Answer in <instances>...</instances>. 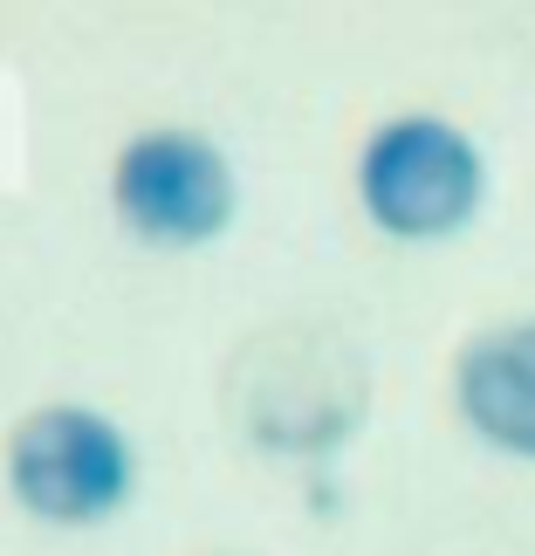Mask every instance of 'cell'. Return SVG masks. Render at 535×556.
<instances>
[{"label": "cell", "instance_id": "cell-1", "mask_svg": "<svg viewBox=\"0 0 535 556\" xmlns=\"http://www.w3.org/2000/svg\"><path fill=\"white\" fill-rule=\"evenodd\" d=\"M357 192H364V213L384 233H398V241H440V233L474 220L487 173H481L474 138L454 131L446 117H392L364 144Z\"/></svg>", "mask_w": 535, "mask_h": 556}, {"label": "cell", "instance_id": "cell-2", "mask_svg": "<svg viewBox=\"0 0 535 556\" xmlns=\"http://www.w3.org/2000/svg\"><path fill=\"white\" fill-rule=\"evenodd\" d=\"M14 495L49 522H90L131 495V446L90 405H49L8 446Z\"/></svg>", "mask_w": 535, "mask_h": 556}, {"label": "cell", "instance_id": "cell-3", "mask_svg": "<svg viewBox=\"0 0 535 556\" xmlns=\"http://www.w3.org/2000/svg\"><path fill=\"white\" fill-rule=\"evenodd\" d=\"M117 213L152 241H213L233 213V173L206 138L144 131L117 159Z\"/></svg>", "mask_w": 535, "mask_h": 556}, {"label": "cell", "instance_id": "cell-4", "mask_svg": "<svg viewBox=\"0 0 535 556\" xmlns=\"http://www.w3.org/2000/svg\"><path fill=\"white\" fill-rule=\"evenodd\" d=\"M467 426L515 460H535V324H501L460 351L454 371Z\"/></svg>", "mask_w": 535, "mask_h": 556}]
</instances>
